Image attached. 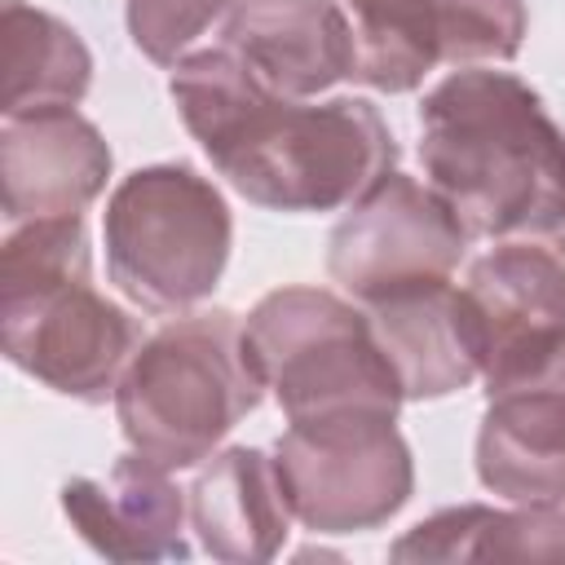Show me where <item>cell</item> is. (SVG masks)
I'll return each instance as SVG.
<instances>
[{
	"label": "cell",
	"instance_id": "2",
	"mask_svg": "<svg viewBox=\"0 0 565 565\" xmlns=\"http://www.w3.org/2000/svg\"><path fill=\"white\" fill-rule=\"evenodd\" d=\"M419 163L468 238L565 221V128L512 71H455L419 102Z\"/></svg>",
	"mask_w": 565,
	"mask_h": 565
},
{
	"label": "cell",
	"instance_id": "8",
	"mask_svg": "<svg viewBox=\"0 0 565 565\" xmlns=\"http://www.w3.org/2000/svg\"><path fill=\"white\" fill-rule=\"evenodd\" d=\"M481 384V486L508 503H565V327L494 349Z\"/></svg>",
	"mask_w": 565,
	"mask_h": 565
},
{
	"label": "cell",
	"instance_id": "11",
	"mask_svg": "<svg viewBox=\"0 0 565 565\" xmlns=\"http://www.w3.org/2000/svg\"><path fill=\"white\" fill-rule=\"evenodd\" d=\"M110 146L79 110L13 115L0 128V207L9 225L84 216L106 190Z\"/></svg>",
	"mask_w": 565,
	"mask_h": 565
},
{
	"label": "cell",
	"instance_id": "15",
	"mask_svg": "<svg viewBox=\"0 0 565 565\" xmlns=\"http://www.w3.org/2000/svg\"><path fill=\"white\" fill-rule=\"evenodd\" d=\"M190 530L212 561L252 565L274 561L287 543L291 503L282 494L274 455L256 446H230L207 459L190 494Z\"/></svg>",
	"mask_w": 565,
	"mask_h": 565
},
{
	"label": "cell",
	"instance_id": "14",
	"mask_svg": "<svg viewBox=\"0 0 565 565\" xmlns=\"http://www.w3.org/2000/svg\"><path fill=\"white\" fill-rule=\"evenodd\" d=\"M366 318L406 402L450 397L472 380H481V362H486L481 322L463 287H455L450 278L393 291L366 305Z\"/></svg>",
	"mask_w": 565,
	"mask_h": 565
},
{
	"label": "cell",
	"instance_id": "16",
	"mask_svg": "<svg viewBox=\"0 0 565 565\" xmlns=\"http://www.w3.org/2000/svg\"><path fill=\"white\" fill-rule=\"evenodd\" d=\"M463 296L481 322L486 358L516 340L565 327V265L543 234L503 238L472 260Z\"/></svg>",
	"mask_w": 565,
	"mask_h": 565
},
{
	"label": "cell",
	"instance_id": "1",
	"mask_svg": "<svg viewBox=\"0 0 565 565\" xmlns=\"http://www.w3.org/2000/svg\"><path fill=\"white\" fill-rule=\"evenodd\" d=\"M168 93L212 168L269 212L349 207L397 163V141L366 97H282L225 44L181 57Z\"/></svg>",
	"mask_w": 565,
	"mask_h": 565
},
{
	"label": "cell",
	"instance_id": "13",
	"mask_svg": "<svg viewBox=\"0 0 565 565\" xmlns=\"http://www.w3.org/2000/svg\"><path fill=\"white\" fill-rule=\"evenodd\" d=\"M221 44L282 97H318L353 79L358 44L340 0H234Z\"/></svg>",
	"mask_w": 565,
	"mask_h": 565
},
{
	"label": "cell",
	"instance_id": "17",
	"mask_svg": "<svg viewBox=\"0 0 565 565\" xmlns=\"http://www.w3.org/2000/svg\"><path fill=\"white\" fill-rule=\"evenodd\" d=\"M393 561H565V508L521 503L486 508L459 503L411 525L393 547Z\"/></svg>",
	"mask_w": 565,
	"mask_h": 565
},
{
	"label": "cell",
	"instance_id": "18",
	"mask_svg": "<svg viewBox=\"0 0 565 565\" xmlns=\"http://www.w3.org/2000/svg\"><path fill=\"white\" fill-rule=\"evenodd\" d=\"M4 119L75 110L93 84V53L71 22L26 0L0 4Z\"/></svg>",
	"mask_w": 565,
	"mask_h": 565
},
{
	"label": "cell",
	"instance_id": "20",
	"mask_svg": "<svg viewBox=\"0 0 565 565\" xmlns=\"http://www.w3.org/2000/svg\"><path fill=\"white\" fill-rule=\"evenodd\" d=\"M543 238H547V247L561 256V265H565V221L561 225H552V230H543Z\"/></svg>",
	"mask_w": 565,
	"mask_h": 565
},
{
	"label": "cell",
	"instance_id": "3",
	"mask_svg": "<svg viewBox=\"0 0 565 565\" xmlns=\"http://www.w3.org/2000/svg\"><path fill=\"white\" fill-rule=\"evenodd\" d=\"M84 216L9 225L0 247V349L44 388L75 402L115 397L141 327L128 309L93 291Z\"/></svg>",
	"mask_w": 565,
	"mask_h": 565
},
{
	"label": "cell",
	"instance_id": "5",
	"mask_svg": "<svg viewBox=\"0 0 565 565\" xmlns=\"http://www.w3.org/2000/svg\"><path fill=\"white\" fill-rule=\"evenodd\" d=\"M106 274L146 313L181 318L225 274L234 216L221 190L190 163L128 172L106 199Z\"/></svg>",
	"mask_w": 565,
	"mask_h": 565
},
{
	"label": "cell",
	"instance_id": "10",
	"mask_svg": "<svg viewBox=\"0 0 565 565\" xmlns=\"http://www.w3.org/2000/svg\"><path fill=\"white\" fill-rule=\"evenodd\" d=\"M353 22V79L411 93L437 66L512 62L530 13L525 0H340Z\"/></svg>",
	"mask_w": 565,
	"mask_h": 565
},
{
	"label": "cell",
	"instance_id": "6",
	"mask_svg": "<svg viewBox=\"0 0 565 565\" xmlns=\"http://www.w3.org/2000/svg\"><path fill=\"white\" fill-rule=\"evenodd\" d=\"M247 353L287 419L375 411L397 415L402 384L371 335V318L322 287H278L243 322Z\"/></svg>",
	"mask_w": 565,
	"mask_h": 565
},
{
	"label": "cell",
	"instance_id": "7",
	"mask_svg": "<svg viewBox=\"0 0 565 565\" xmlns=\"http://www.w3.org/2000/svg\"><path fill=\"white\" fill-rule=\"evenodd\" d=\"M274 468L291 516L313 534H358L397 516L415 490L411 446L397 415L349 411L287 419Z\"/></svg>",
	"mask_w": 565,
	"mask_h": 565
},
{
	"label": "cell",
	"instance_id": "4",
	"mask_svg": "<svg viewBox=\"0 0 565 565\" xmlns=\"http://www.w3.org/2000/svg\"><path fill=\"white\" fill-rule=\"evenodd\" d=\"M260 393L243 322L230 309H207L141 340L115 388V415L137 455L181 472L212 459L234 424L260 406Z\"/></svg>",
	"mask_w": 565,
	"mask_h": 565
},
{
	"label": "cell",
	"instance_id": "19",
	"mask_svg": "<svg viewBox=\"0 0 565 565\" xmlns=\"http://www.w3.org/2000/svg\"><path fill=\"white\" fill-rule=\"evenodd\" d=\"M234 0H128V35L154 66H177L185 49L216 22H225Z\"/></svg>",
	"mask_w": 565,
	"mask_h": 565
},
{
	"label": "cell",
	"instance_id": "12",
	"mask_svg": "<svg viewBox=\"0 0 565 565\" xmlns=\"http://www.w3.org/2000/svg\"><path fill=\"white\" fill-rule=\"evenodd\" d=\"M168 472L172 468L128 450L106 477H71L62 486V512L106 561H185L190 503Z\"/></svg>",
	"mask_w": 565,
	"mask_h": 565
},
{
	"label": "cell",
	"instance_id": "9",
	"mask_svg": "<svg viewBox=\"0 0 565 565\" xmlns=\"http://www.w3.org/2000/svg\"><path fill=\"white\" fill-rule=\"evenodd\" d=\"M468 230L450 203L406 172H384L327 238V274L358 305L441 282L463 260Z\"/></svg>",
	"mask_w": 565,
	"mask_h": 565
}]
</instances>
